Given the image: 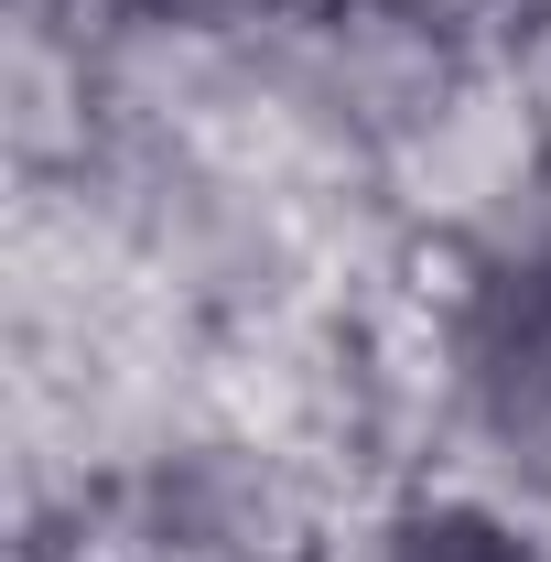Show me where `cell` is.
Instances as JSON below:
<instances>
[{
  "instance_id": "2",
  "label": "cell",
  "mask_w": 551,
  "mask_h": 562,
  "mask_svg": "<svg viewBox=\"0 0 551 562\" xmlns=\"http://www.w3.org/2000/svg\"><path fill=\"white\" fill-rule=\"evenodd\" d=\"M401 562H530V552H519V541H497L486 519H432V530L401 541Z\"/></svg>"
},
{
  "instance_id": "1",
  "label": "cell",
  "mask_w": 551,
  "mask_h": 562,
  "mask_svg": "<svg viewBox=\"0 0 551 562\" xmlns=\"http://www.w3.org/2000/svg\"><path fill=\"white\" fill-rule=\"evenodd\" d=\"M486 390H497V412L508 422H541L551 432V260H530V271H508V292H497V314H486Z\"/></svg>"
}]
</instances>
